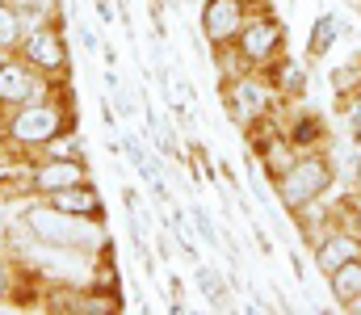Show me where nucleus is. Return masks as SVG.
<instances>
[{
    "label": "nucleus",
    "instance_id": "obj_15",
    "mask_svg": "<svg viewBox=\"0 0 361 315\" xmlns=\"http://www.w3.org/2000/svg\"><path fill=\"white\" fill-rule=\"evenodd\" d=\"M332 89L341 93V101L357 97L361 93V55L349 59V63H341V68H332Z\"/></svg>",
    "mask_w": 361,
    "mask_h": 315
},
{
    "label": "nucleus",
    "instance_id": "obj_13",
    "mask_svg": "<svg viewBox=\"0 0 361 315\" xmlns=\"http://www.w3.org/2000/svg\"><path fill=\"white\" fill-rule=\"evenodd\" d=\"M341 34H345L341 17H336V13H319L315 25H311V38H307V59H324V55L336 47Z\"/></svg>",
    "mask_w": 361,
    "mask_h": 315
},
{
    "label": "nucleus",
    "instance_id": "obj_8",
    "mask_svg": "<svg viewBox=\"0 0 361 315\" xmlns=\"http://www.w3.org/2000/svg\"><path fill=\"white\" fill-rule=\"evenodd\" d=\"M25 181H30V194H55V190H68V185H80L89 181V164L85 160H63V156H42L38 164H25Z\"/></svg>",
    "mask_w": 361,
    "mask_h": 315
},
{
    "label": "nucleus",
    "instance_id": "obj_2",
    "mask_svg": "<svg viewBox=\"0 0 361 315\" xmlns=\"http://www.w3.org/2000/svg\"><path fill=\"white\" fill-rule=\"evenodd\" d=\"M68 126L76 130V93H72V89H63L59 101L38 97V101H30V105H17V109L8 113V122H4V139H8L13 147L42 152V147H47L55 135H63Z\"/></svg>",
    "mask_w": 361,
    "mask_h": 315
},
{
    "label": "nucleus",
    "instance_id": "obj_16",
    "mask_svg": "<svg viewBox=\"0 0 361 315\" xmlns=\"http://www.w3.org/2000/svg\"><path fill=\"white\" fill-rule=\"evenodd\" d=\"M193 278H197V286H202L206 303H214V307H223V303H227V286H223V278H219V269H214V265H197V269H193Z\"/></svg>",
    "mask_w": 361,
    "mask_h": 315
},
{
    "label": "nucleus",
    "instance_id": "obj_20",
    "mask_svg": "<svg viewBox=\"0 0 361 315\" xmlns=\"http://www.w3.org/2000/svg\"><path fill=\"white\" fill-rule=\"evenodd\" d=\"M353 139L361 143V93L353 97Z\"/></svg>",
    "mask_w": 361,
    "mask_h": 315
},
{
    "label": "nucleus",
    "instance_id": "obj_18",
    "mask_svg": "<svg viewBox=\"0 0 361 315\" xmlns=\"http://www.w3.org/2000/svg\"><path fill=\"white\" fill-rule=\"evenodd\" d=\"M8 286H13V261L0 257V303H4V295H8Z\"/></svg>",
    "mask_w": 361,
    "mask_h": 315
},
{
    "label": "nucleus",
    "instance_id": "obj_10",
    "mask_svg": "<svg viewBox=\"0 0 361 315\" xmlns=\"http://www.w3.org/2000/svg\"><path fill=\"white\" fill-rule=\"evenodd\" d=\"M47 202L59 206V210H68V214H80V218H97V223H105V202H101V194H97L92 181L68 185V190H55V194H47Z\"/></svg>",
    "mask_w": 361,
    "mask_h": 315
},
{
    "label": "nucleus",
    "instance_id": "obj_17",
    "mask_svg": "<svg viewBox=\"0 0 361 315\" xmlns=\"http://www.w3.org/2000/svg\"><path fill=\"white\" fill-rule=\"evenodd\" d=\"M193 223H197V231H202L206 244H219V235H214V227H210V218H206V210L202 206H193Z\"/></svg>",
    "mask_w": 361,
    "mask_h": 315
},
{
    "label": "nucleus",
    "instance_id": "obj_11",
    "mask_svg": "<svg viewBox=\"0 0 361 315\" xmlns=\"http://www.w3.org/2000/svg\"><path fill=\"white\" fill-rule=\"evenodd\" d=\"M286 139L294 143V152H324L328 147V122L319 113H298L286 126Z\"/></svg>",
    "mask_w": 361,
    "mask_h": 315
},
{
    "label": "nucleus",
    "instance_id": "obj_6",
    "mask_svg": "<svg viewBox=\"0 0 361 315\" xmlns=\"http://www.w3.org/2000/svg\"><path fill=\"white\" fill-rule=\"evenodd\" d=\"M38 97H47V76L38 68H30L17 51L0 55V105L17 109V105H30Z\"/></svg>",
    "mask_w": 361,
    "mask_h": 315
},
{
    "label": "nucleus",
    "instance_id": "obj_7",
    "mask_svg": "<svg viewBox=\"0 0 361 315\" xmlns=\"http://www.w3.org/2000/svg\"><path fill=\"white\" fill-rule=\"evenodd\" d=\"M244 21H248V4L244 0H206L202 4V34H206V42L214 51L235 47Z\"/></svg>",
    "mask_w": 361,
    "mask_h": 315
},
{
    "label": "nucleus",
    "instance_id": "obj_1",
    "mask_svg": "<svg viewBox=\"0 0 361 315\" xmlns=\"http://www.w3.org/2000/svg\"><path fill=\"white\" fill-rule=\"evenodd\" d=\"M21 231L38 244H51V248H68V252H85V257H101L109 248L105 240V223L97 218H80V214H68V210L51 206H25L21 210Z\"/></svg>",
    "mask_w": 361,
    "mask_h": 315
},
{
    "label": "nucleus",
    "instance_id": "obj_3",
    "mask_svg": "<svg viewBox=\"0 0 361 315\" xmlns=\"http://www.w3.org/2000/svg\"><path fill=\"white\" fill-rule=\"evenodd\" d=\"M332 185H336V164H332L324 152H302V156H298L281 177H273L277 202L290 210V214L315 206Z\"/></svg>",
    "mask_w": 361,
    "mask_h": 315
},
{
    "label": "nucleus",
    "instance_id": "obj_19",
    "mask_svg": "<svg viewBox=\"0 0 361 315\" xmlns=\"http://www.w3.org/2000/svg\"><path fill=\"white\" fill-rule=\"evenodd\" d=\"M92 4H97V17L109 25V21H114V4H109V0H92Z\"/></svg>",
    "mask_w": 361,
    "mask_h": 315
},
{
    "label": "nucleus",
    "instance_id": "obj_14",
    "mask_svg": "<svg viewBox=\"0 0 361 315\" xmlns=\"http://www.w3.org/2000/svg\"><path fill=\"white\" fill-rule=\"evenodd\" d=\"M328 286H332V299L341 307H349L353 299H361V257L349 261V265H341V269H332L328 273Z\"/></svg>",
    "mask_w": 361,
    "mask_h": 315
},
{
    "label": "nucleus",
    "instance_id": "obj_12",
    "mask_svg": "<svg viewBox=\"0 0 361 315\" xmlns=\"http://www.w3.org/2000/svg\"><path fill=\"white\" fill-rule=\"evenodd\" d=\"M30 34L25 13L17 8V0H0V55H13Z\"/></svg>",
    "mask_w": 361,
    "mask_h": 315
},
{
    "label": "nucleus",
    "instance_id": "obj_5",
    "mask_svg": "<svg viewBox=\"0 0 361 315\" xmlns=\"http://www.w3.org/2000/svg\"><path fill=\"white\" fill-rule=\"evenodd\" d=\"M281 47H286V25H281L273 13L261 8L257 17L244 21V30H240V38H235L240 68H244V72H261L265 63H273V59L281 55Z\"/></svg>",
    "mask_w": 361,
    "mask_h": 315
},
{
    "label": "nucleus",
    "instance_id": "obj_4",
    "mask_svg": "<svg viewBox=\"0 0 361 315\" xmlns=\"http://www.w3.org/2000/svg\"><path fill=\"white\" fill-rule=\"evenodd\" d=\"M17 55L30 68H38L47 80H63L68 76V63H72V47H68V34H63L59 13L47 17V21H38V25H30V34L17 47Z\"/></svg>",
    "mask_w": 361,
    "mask_h": 315
},
{
    "label": "nucleus",
    "instance_id": "obj_21",
    "mask_svg": "<svg viewBox=\"0 0 361 315\" xmlns=\"http://www.w3.org/2000/svg\"><path fill=\"white\" fill-rule=\"evenodd\" d=\"M244 4H248V8H265L269 0H244Z\"/></svg>",
    "mask_w": 361,
    "mask_h": 315
},
{
    "label": "nucleus",
    "instance_id": "obj_9",
    "mask_svg": "<svg viewBox=\"0 0 361 315\" xmlns=\"http://www.w3.org/2000/svg\"><path fill=\"white\" fill-rule=\"evenodd\" d=\"M357 257H361L357 231H345V227L324 231V235H319V244H315V269H319L324 278H328L332 269H341V265L357 261Z\"/></svg>",
    "mask_w": 361,
    "mask_h": 315
},
{
    "label": "nucleus",
    "instance_id": "obj_22",
    "mask_svg": "<svg viewBox=\"0 0 361 315\" xmlns=\"http://www.w3.org/2000/svg\"><path fill=\"white\" fill-rule=\"evenodd\" d=\"M353 231H357V240H361V210H357V223H353Z\"/></svg>",
    "mask_w": 361,
    "mask_h": 315
}]
</instances>
